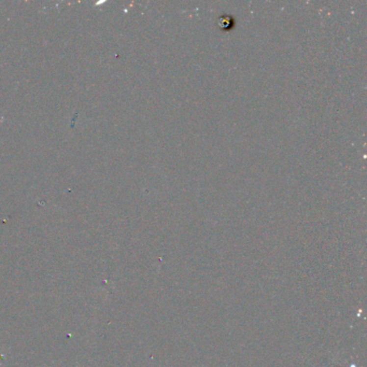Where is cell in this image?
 I'll return each mask as SVG.
<instances>
[{
  "instance_id": "obj_1",
  "label": "cell",
  "mask_w": 367,
  "mask_h": 367,
  "mask_svg": "<svg viewBox=\"0 0 367 367\" xmlns=\"http://www.w3.org/2000/svg\"><path fill=\"white\" fill-rule=\"evenodd\" d=\"M231 20H232V16H224L222 15L219 18V25L220 27H222V28H230L231 27Z\"/></svg>"
}]
</instances>
